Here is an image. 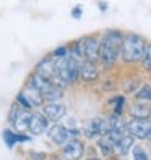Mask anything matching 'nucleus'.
Wrapping results in <instances>:
<instances>
[{
	"instance_id": "1",
	"label": "nucleus",
	"mask_w": 151,
	"mask_h": 160,
	"mask_svg": "<svg viewBox=\"0 0 151 160\" xmlns=\"http://www.w3.org/2000/svg\"><path fill=\"white\" fill-rule=\"evenodd\" d=\"M125 32L117 28H107L101 32V53L99 65L102 71L114 70L120 63V49Z\"/></svg>"
},
{
	"instance_id": "2",
	"label": "nucleus",
	"mask_w": 151,
	"mask_h": 160,
	"mask_svg": "<svg viewBox=\"0 0 151 160\" xmlns=\"http://www.w3.org/2000/svg\"><path fill=\"white\" fill-rule=\"evenodd\" d=\"M148 41L138 32H125L120 49V63L125 67H137L145 55Z\"/></svg>"
},
{
	"instance_id": "3",
	"label": "nucleus",
	"mask_w": 151,
	"mask_h": 160,
	"mask_svg": "<svg viewBox=\"0 0 151 160\" xmlns=\"http://www.w3.org/2000/svg\"><path fill=\"white\" fill-rule=\"evenodd\" d=\"M80 60H77L72 55H67L63 58H57L55 65H57V79L55 84L60 88H67L72 84L80 81V68H81Z\"/></svg>"
},
{
	"instance_id": "4",
	"label": "nucleus",
	"mask_w": 151,
	"mask_h": 160,
	"mask_svg": "<svg viewBox=\"0 0 151 160\" xmlns=\"http://www.w3.org/2000/svg\"><path fill=\"white\" fill-rule=\"evenodd\" d=\"M15 103L18 107L26 108V110H36V108H41L46 103V97L42 96V92L39 89L33 86V84L24 82L23 89L16 94Z\"/></svg>"
},
{
	"instance_id": "5",
	"label": "nucleus",
	"mask_w": 151,
	"mask_h": 160,
	"mask_svg": "<svg viewBox=\"0 0 151 160\" xmlns=\"http://www.w3.org/2000/svg\"><path fill=\"white\" fill-rule=\"evenodd\" d=\"M107 131H109L107 118H102V117L88 118V120H84L83 125H81V134L88 141H96L98 138L106 136Z\"/></svg>"
},
{
	"instance_id": "6",
	"label": "nucleus",
	"mask_w": 151,
	"mask_h": 160,
	"mask_svg": "<svg viewBox=\"0 0 151 160\" xmlns=\"http://www.w3.org/2000/svg\"><path fill=\"white\" fill-rule=\"evenodd\" d=\"M31 115L33 110H26L18 107L13 102V105L8 112V123L12 125V128L15 131H21V133H26L28 128H30V121H31Z\"/></svg>"
},
{
	"instance_id": "7",
	"label": "nucleus",
	"mask_w": 151,
	"mask_h": 160,
	"mask_svg": "<svg viewBox=\"0 0 151 160\" xmlns=\"http://www.w3.org/2000/svg\"><path fill=\"white\" fill-rule=\"evenodd\" d=\"M83 45L84 60L99 63V53H101V32H91L80 37Z\"/></svg>"
},
{
	"instance_id": "8",
	"label": "nucleus",
	"mask_w": 151,
	"mask_h": 160,
	"mask_svg": "<svg viewBox=\"0 0 151 160\" xmlns=\"http://www.w3.org/2000/svg\"><path fill=\"white\" fill-rule=\"evenodd\" d=\"M127 133L138 141L148 139L151 133V118H130L127 121Z\"/></svg>"
},
{
	"instance_id": "9",
	"label": "nucleus",
	"mask_w": 151,
	"mask_h": 160,
	"mask_svg": "<svg viewBox=\"0 0 151 160\" xmlns=\"http://www.w3.org/2000/svg\"><path fill=\"white\" fill-rule=\"evenodd\" d=\"M86 152V146L80 138H70L68 142L62 146V158L63 160H81Z\"/></svg>"
},
{
	"instance_id": "10",
	"label": "nucleus",
	"mask_w": 151,
	"mask_h": 160,
	"mask_svg": "<svg viewBox=\"0 0 151 160\" xmlns=\"http://www.w3.org/2000/svg\"><path fill=\"white\" fill-rule=\"evenodd\" d=\"M41 112L47 117L51 123H57V121L67 117V105L60 100H51V102H46L41 107Z\"/></svg>"
},
{
	"instance_id": "11",
	"label": "nucleus",
	"mask_w": 151,
	"mask_h": 160,
	"mask_svg": "<svg viewBox=\"0 0 151 160\" xmlns=\"http://www.w3.org/2000/svg\"><path fill=\"white\" fill-rule=\"evenodd\" d=\"M47 138L52 141V144L62 147V146H65L68 142V139L72 136H70L68 126L60 123V121H57V123H51L49 129H47Z\"/></svg>"
},
{
	"instance_id": "12",
	"label": "nucleus",
	"mask_w": 151,
	"mask_h": 160,
	"mask_svg": "<svg viewBox=\"0 0 151 160\" xmlns=\"http://www.w3.org/2000/svg\"><path fill=\"white\" fill-rule=\"evenodd\" d=\"M101 73H102V68L99 63L84 60L81 63V68H80V82H83V84L96 82L101 78Z\"/></svg>"
},
{
	"instance_id": "13",
	"label": "nucleus",
	"mask_w": 151,
	"mask_h": 160,
	"mask_svg": "<svg viewBox=\"0 0 151 160\" xmlns=\"http://www.w3.org/2000/svg\"><path fill=\"white\" fill-rule=\"evenodd\" d=\"M49 126H51V121L47 120V117L42 113V112L33 110V115H31V121H30L28 133H30L31 136H41V134L47 133Z\"/></svg>"
},
{
	"instance_id": "14",
	"label": "nucleus",
	"mask_w": 151,
	"mask_h": 160,
	"mask_svg": "<svg viewBox=\"0 0 151 160\" xmlns=\"http://www.w3.org/2000/svg\"><path fill=\"white\" fill-rule=\"evenodd\" d=\"M34 71L55 82V79H57V65H55V58L52 55H46L44 58H41L37 62V65L34 67Z\"/></svg>"
},
{
	"instance_id": "15",
	"label": "nucleus",
	"mask_w": 151,
	"mask_h": 160,
	"mask_svg": "<svg viewBox=\"0 0 151 160\" xmlns=\"http://www.w3.org/2000/svg\"><path fill=\"white\" fill-rule=\"evenodd\" d=\"M125 112L130 118H151V103L133 99L127 103Z\"/></svg>"
},
{
	"instance_id": "16",
	"label": "nucleus",
	"mask_w": 151,
	"mask_h": 160,
	"mask_svg": "<svg viewBox=\"0 0 151 160\" xmlns=\"http://www.w3.org/2000/svg\"><path fill=\"white\" fill-rule=\"evenodd\" d=\"M2 138H3V142H5V146H7L8 149H13L16 144L30 142L33 136H31V134H26V133H21V131H15V129L7 128V129H3Z\"/></svg>"
},
{
	"instance_id": "17",
	"label": "nucleus",
	"mask_w": 151,
	"mask_h": 160,
	"mask_svg": "<svg viewBox=\"0 0 151 160\" xmlns=\"http://www.w3.org/2000/svg\"><path fill=\"white\" fill-rule=\"evenodd\" d=\"M133 146H135V138L132 134H128V133H125L124 136H122V139L116 144L114 155H117V157H127L132 152V147H133Z\"/></svg>"
},
{
	"instance_id": "18",
	"label": "nucleus",
	"mask_w": 151,
	"mask_h": 160,
	"mask_svg": "<svg viewBox=\"0 0 151 160\" xmlns=\"http://www.w3.org/2000/svg\"><path fill=\"white\" fill-rule=\"evenodd\" d=\"M127 97L124 94H117L109 100V105H111V113L112 115H119V117H124L125 115V110H127Z\"/></svg>"
},
{
	"instance_id": "19",
	"label": "nucleus",
	"mask_w": 151,
	"mask_h": 160,
	"mask_svg": "<svg viewBox=\"0 0 151 160\" xmlns=\"http://www.w3.org/2000/svg\"><path fill=\"white\" fill-rule=\"evenodd\" d=\"M133 99L151 103V81L149 82H141V86L133 94Z\"/></svg>"
},
{
	"instance_id": "20",
	"label": "nucleus",
	"mask_w": 151,
	"mask_h": 160,
	"mask_svg": "<svg viewBox=\"0 0 151 160\" xmlns=\"http://www.w3.org/2000/svg\"><path fill=\"white\" fill-rule=\"evenodd\" d=\"M94 142H96V147L99 149V152L104 155L106 158L111 157V155H114V146H112L104 136H102V138H98L96 141H94Z\"/></svg>"
},
{
	"instance_id": "21",
	"label": "nucleus",
	"mask_w": 151,
	"mask_h": 160,
	"mask_svg": "<svg viewBox=\"0 0 151 160\" xmlns=\"http://www.w3.org/2000/svg\"><path fill=\"white\" fill-rule=\"evenodd\" d=\"M130 154H132V157H133V160H151L148 150L143 146H140V144H135L133 147H132Z\"/></svg>"
},
{
	"instance_id": "22",
	"label": "nucleus",
	"mask_w": 151,
	"mask_h": 160,
	"mask_svg": "<svg viewBox=\"0 0 151 160\" xmlns=\"http://www.w3.org/2000/svg\"><path fill=\"white\" fill-rule=\"evenodd\" d=\"M140 68L143 71H146L148 74L151 73V42H148V45H146L145 55H143V58H141V62H140Z\"/></svg>"
},
{
	"instance_id": "23",
	"label": "nucleus",
	"mask_w": 151,
	"mask_h": 160,
	"mask_svg": "<svg viewBox=\"0 0 151 160\" xmlns=\"http://www.w3.org/2000/svg\"><path fill=\"white\" fill-rule=\"evenodd\" d=\"M140 86H141V81L138 79V76H133V78H130L128 81H125L124 91H125V94H132V96H133Z\"/></svg>"
},
{
	"instance_id": "24",
	"label": "nucleus",
	"mask_w": 151,
	"mask_h": 160,
	"mask_svg": "<svg viewBox=\"0 0 151 160\" xmlns=\"http://www.w3.org/2000/svg\"><path fill=\"white\" fill-rule=\"evenodd\" d=\"M51 55L57 60V58H63L67 57V55H70V49H68V44H63V45H59L55 47V49L51 52Z\"/></svg>"
},
{
	"instance_id": "25",
	"label": "nucleus",
	"mask_w": 151,
	"mask_h": 160,
	"mask_svg": "<svg viewBox=\"0 0 151 160\" xmlns=\"http://www.w3.org/2000/svg\"><path fill=\"white\" fill-rule=\"evenodd\" d=\"M81 16H83V7L81 5H75L72 8V18L73 20H80Z\"/></svg>"
},
{
	"instance_id": "26",
	"label": "nucleus",
	"mask_w": 151,
	"mask_h": 160,
	"mask_svg": "<svg viewBox=\"0 0 151 160\" xmlns=\"http://www.w3.org/2000/svg\"><path fill=\"white\" fill-rule=\"evenodd\" d=\"M30 158L31 160H46L47 158V154L46 152H36V150H33V152H30Z\"/></svg>"
},
{
	"instance_id": "27",
	"label": "nucleus",
	"mask_w": 151,
	"mask_h": 160,
	"mask_svg": "<svg viewBox=\"0 0 151 160\" xmlns=\"http://www.w3.org/2000/svg\"><path fill=\"white\" fill-rule=\"evenodd\" d=\"M98 7L101 8L102 12H106V10H107V3H106V2H98Z\"/></svg>"
},
{
	"instance_id": "28",
	"label": "nucleus",
	"mask_w": 151,
	"mask_h": 160,
	"mask_svg": "<svg viewBox=\"0 0 151 160\" xmlns=\"http://www.w3.org/2000/svg\"><path fill=\"white\" fill-rule=\"evenodd\" d=\"M84 160H102L101 157H96V155H91V157H86Z\"/></svg>"
},
{
	"instance_id": "29",
	"label": "nucleus",
	"mask_w": 151,
	"mask_h": 160,
	"mask_svg": "<svg viewBox=\"0 0 151 160\" xmlns=\"http://www.w3.org/2000/svg\"><path fill=\"white\" fill-rule=\"evenodd\" d=\"M107 160H119V157L117 155H111V157H107Z\"/></svg>"
},
{
	"instance_id": "30",
	"label": "nucleus",
	"mask_w": 151,
	"mask_h": 160,
	"mask_svg": "<svg viewBox=\"0 0 151 160\" xmlns=\"http://www.w3.org/2000/svg\"><path fill=\"white\" fill-rule=\"evenodd\" d=\"M148 141H149V144H151V133H149V136H148Z\"/></svg>"
},
{
	"instance_id": "31",
	"label": "nucleus",
	"mask_w": 151,
	"mask_h": 160,
	"mask_svg": "<svg viewBox=\"0 0 151 160\" xmlns=\"http://www.w3.org/2000/svg\"><path fill=\"white\" fill-rule=\"evenodd\" d=\"M149 79H151V73H149Z\"/></svg>"
}]
</instances>
